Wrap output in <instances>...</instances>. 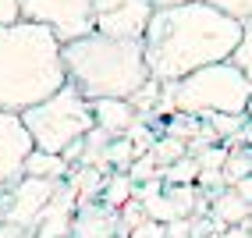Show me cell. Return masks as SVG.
I'll list each match as a JSON object with an SVG mask.
<instances>
[{
	"label": "cell",
	"instance_id": "ac0fdd59",
	"mask_svg": "<svg viewBox=\"0 0 252 238\" xmlns=\"http://www.w3.org/2000/svg\"><path fill=\"white\" fill-rule=\"evenodd\" d=\"M149 153H153L157 167H171V164H178L181 157H189V146H185L181 139H171V135H160Z\"/></svg>",
	"mask_w": 252,
	"mask_h": 238
},
{
	"label": "cell",
	"instance_id": "83f0119b",
	"mask_svg": "<svg viewBox=\"0 0 252 238\" xmlns=\"http://www.w3.org/2000/svg\"><path fill=\"white\" fill-rule=\"evenodd\" d=\"M234 192H238V196L249 203V206H252V174H249L245 181H238V185H234Z\"/></svg>",
	"mask_w": 252,
	"mask_h": 238
},
{
	"label": "cell",
	"instance_id": "5b68a950",
	"mask_svg": "<svg viewBox=\"0 0 252 238\" xmlns=\"http://www.w3.org/2000/svg\"><path fill=\"white\" fill-rule=\"evenodd\" d=\"M22 121H25L29 135H32V142H36V149L57 153L61 157L71 142L86 139V135L96 128V114H93V100L78 86L64 82L50 100L29 107L22 114Z\"/></svg>",
	"mask_w": 252,
	"mask_h": 238
},
{
	"label": "cell",
	"instance_id": "d6986e66",
	"mask_svg": "<svg viewBox=\"0 0 252 238\" xmlns=\"http://www.w3.org/2000/svg\"><path fill=\"white\" fill-rule=\"evenodd\" d=\"M160 178H163L167 185H195V178H199V160H195V157H181V160L171 164V167H160Z\"/></svg>",
	"mask_w": 252,
	"mask_h": 238
},
{
	"label": "cell",
	"instance_id": "8992f818",
	"mask_svg": "<svg viewBox=\"0 0 252 238\" xmlns=\"http://www.w3.org/2000/svg\"><path fill=\"white\" fill-rule=\"evenodd\" d=\"M18 18L46 25L61 43H75L96 32L93 0H18Z\"/></svg>",
	"mask_w": 252,
	"mask_h": 238
},
{
	"label": "cell",
	"instance_id": "4fadbf2b",
	"mask_svg": "<svg viewBox=\"0 0 252 238\" xmlns=\"http://www.w3.org/2000/svg\"><path fill=\"white\" fill-rule=\"evenodd\" d=\"M99 199H103L107 210L117 213L121 206H128V203L135 199V181H131L125 171H110V174H107V185H103V196H99Z\"/></svg>",
	"mask_w": 252,
	"mask_h": 238
},
{
	"label": "cell",
	"instance_id": "cb8c5ba5",
	"mask_svg": "<svg viewBox=\"0 0 252 238\" xmlns=\"http://www.w3.org/2000/svg\"><path fill=\"white\" fill-rule=\"evenodd\" d=\"M128 238H167V224H160V220H149V217H146Z\"/></svg>",
	"mask_w": 252,
	"mask_h": 238
},
{
	"label": "cell",
	"instance_id": "52a82bcc",
	"mask_svg": "<svg viewBox=\"0 0 252 238\" xmlns=\"http://www.w3.org/2000/svg\"><path fill=\"white\" fill-rule=\"evenodd\" d=\"M64 181L54 178H22L14 181L11 189L0 192V224H11V228H22L29 235H36V228L43 224V213L50 206V199L57 196Z\"/></svg>",
	"mask_w": 252,
	"mask_h": 238
},
{
	"label": "cell",
	"instance_id": "484cf974",
	"mask_svg": "<svg viewBox=\"0 0 252 238\" xmlns=\"http://www.w3.org/2000/svg\"><path fill=\"white\" fill-rule=\"evenodd\" d=\"M0 22H18V0H0Z\"/></svg>",
	"mask_w": 252,
	"mask_h": 238
},
{
	"label": "cell",
	"instance_id": "f546056e",
	"mask_svg": "<svg viewBox=\"0 0 252 238\" xmlns=\"http://www.w3.org/2000/svg\"><path fill=\"white\" fill-rule=\"evenodd\" d=\"M178 4H192V0H153V7H178Z\"/></svg>",
	"mask_w": 252,
	"mask_h": 238
},
{
	"label": "cell",
	"instance_id": "ba28073f",
	"mask_svg": "<svg viewBox=\"0 0 252 238\" xmlns=\"http://www.w3.org/2000/svg\"><path fill=\"white\" fill-rule=\"evenodd\" d=\"M153 0H93V22L99 36L110 39H139L153 18Z\"/></svg>",
	"mask_w": 252,
	"mask_h": 238
},
{
	"label": "cell",
	"instance_id": "d4e9b609",
	"mask_svg": "<svg viewBox=\"0 0 252 238\" xmlns=\"http://www.w3.org/2000/svg\"><path fill=\"white\" fill-rule=\"evenodd\" d=\"M167 238H192V217H178L167 224Z\"/></svg>",
	"mask_w": 252,
	"mask_h": 238
},
{
	"label": "cell",
	"instance_id": "3957f363",
	"mask_svg": "<svg viewBox=\"0 0 252 238\" xmlns=\"http://www.w3.org/2000/svg\"><path fill=\"white\" fill-rule=\"evenodd\" d=\"M64 71L89 100H128L142 82H149L142 43L110 39L99 32L64 43Z\"/></svg>",
	"mask_w": 252,
	"mask_h": 238
},
{
	"label": "cell",
	"instance_id": "30bf717a",
	"mask_svg": "<svg viewBox=\"0 0 252 238\" xmlns=\"http://www.w3.org/2000/svg\"><path fill=\"white\" fill-rule=\"evenodd\" d=\"M93 114H96V128H103L110 139H125L131 125L139 121V110L128 100H93Z\"/></svg>",
	"mask_w": 252,
	"mask_h": 238
},
{
	"label": "cell",
	"instance_id": "44dd1931",
	"mask_svg": "<svg viewBox=\"0 0 252 238\" xmlns=\"http://www.w3.org/2000/svg\"><path fill=\"white\" fill-rule=\"evenodd\" d=\"M128 178L135 181V185L160 178V167H157V160H153V153H146V157H135V164L128 167Z\"/></svg>",
	"mask_w": 252,
	"mask_h": 238
},
{
	"label": "cell",
	"instance_id": "7402d4cb",
	"mask_svg": "<svg viewBox=\"0 0 252 238\" xmlns=\"http://www.w3.org/2000/svg\"><path fill=\"white\" fill-rule=\"evenodd\" d=\"M227 146H206L203 153H195L199 160V171H224V160H227Z\"/></svg>",
	"mask_w": 252,
	"mask_h": 238
},
{
	"label": "cell",
	"instance_id": "7c38bea8",
	"mask_svg": "<svg viewBox=\"0 0 252 238\" xmlns=\"http://www.w3.org/2000/svg\"><path fill=\"white\" fill-rule=\"evenodd\" d=\"M71 171H75V167L64 160V157H57V153H43V149H36V153L25 160V174H29V178H54V181H64Z\"/></svg>",
	"mask_w": 252,
	"mask_h": 238
},
{
	"label": "cell",
	"instance_id": "9c48e42d",
	"mask_svg": "<svg viewBox=\"0 0 252 238\" xmlns=\"http://www.w3.org/2000/svg\"><path fill=\"white\" fill-rule=\"evenodd\" d=\"M36 153V142L22 121V114L0 110V192L25 178V160Z\"/></svg>",
	"mask_w": 252,
	"mask_h": 238
},
{
	"label": "cell",
	"instance_id": "5bb4252c",
	"mask_svg": "<svg viewBox=\"0 0 252 238\" xmlns=\"http://www.w3.org/2000/svg\"><path fill=\"white\" fill-rule=\"evenodd\" d=\"M203 128H206V121H203V117H192V114H174V117L163 121V135L181 139L185 146H189L195 135H203Z\"/></svg>",
	"mask_w": 252,
	"mask_h": 238
},
{
	"label": "cell",
	"instance_id": "9a60e30c",
	"mask_svg": "<svg viewBox=\"0 0 252 238\" xmlns=\"http://www.w3.org/2000/svg\"><path fill=\"white\" fill-rule=\"evenodd\" d=\"M252 174V146L249 149H231L227 153V160H224V181H227V189H234L238 181H245Z\"/></svg>",
	"mask_w": 252,
	"mask_h": 238
},
{
	"label": "cell",
	"instance_id": "e0dca14e",
	"mask_svg": "<svg viewBox=\"0 0 252 238\" xmlns=\"http://www.w3.org/2000/svg\"><path fill=\"white\" fill-rule=\"evenodd\" d=\"M135 157H139L135 142H131L128 135L125 139H110V146H107V171H125L128 174V167L135 164Z\"/></svg>",
	"mask_w": 252,
	"mask_h": 238
},
{
	"label": "cell",
	"instance_id": "4dcf8cb0",
	"mask_svg": "<svg viewBox=\"0 0 252 238\" xmlns=\"http://www.w3.org/2000/svg\"><path fill=\"white\" fill-rule=\"evenodd\" d=\"M249 128H252V110H249Z\"/></svg>",
	"mask_w": 252,
	"mask_h": 238
},
{
	"label": "cell",
	"instance_id": "f1b7e54d",
	"mask_svg": "<svg viewBox=\"0 0 252 238\" xmlns=\"http://www.w3.org/2000/svg\"><path fill=\"white\" fill-rule=\"evenodd\" d=\"M0 238H32L29 231H22V228H11V224H0Z\"/></svg>",
	"mask_w": 252,
	"mask_h": 238
},
{
	"label": "cell",
	"instance_id": "603a6c76",
	"mask_svg": "<svg viewBox=\"0 0 252 238\" xmlns=\"http://www.w3.org/2000/svg\"><path fill=\"white\" fill-rule=\"evenodd\" d=\"M210 7H217V11H224V14H231L234 22H249L252 18V0H206Z\"/></svg>",
	"mask_w": 252,
	"mask_h": 238
},
{
	"label": "cell",
	"instance_id": "8fae6325",
	"mask_svg": "<svg viewBox=\"0 0 252 238\" xmlns=\"http://www.w3.org/2000/svg\"><path fill=\"white\" fill-rule=\"evenodd\" d=\"M210 217L217 220V224H224V228H238V224H245V220L252 217V206H249V203L234 192V189H224L220 196L213 199Z\"/></svg>",
	"mask_w": 252,
	"mask_h": 238
},
{
	"label": "cell",
	"instance_id": "2e32d148",
	"mask_svg": "<svg viewBox=\"0 0 252 238\" xmlns=\"http://www.w3.org/2000/svg\"><path fill=\"white\" fill-rule=\"evenodd\" d=\"M160 96H163V86L157 78H149V82H142V86L128 96V103L139 110V117H153V110H157V103H160Z\"/></svg>",
	"mask_w": 252,
	"mask_h": 238
},
{
	"label": "cell",
	"instance_id": "ffe728a7",
	"mask_svg": "<svg viewBox=\"0 0 252 238\" xmlns=\"http://www.w3.org/2000/svg\"><path fill=\"white\" fill-rule=\"evenodd\" d=\"M231 61L238 64V71H245V78L252 82V18L242 22V43H238V50H234Z\"/></svg>",
	"mask_w": 252,
	"mask_h": 238
},
{
	"label": "cell",
	"instance_id": "4316f807",
	"mask_svg": "<svg viewBox=\"0 0 252 238\" xmlns=\"http://www.w3.org/2000/svg\"><path fill=\"white\" fill-rule=\"evenodd\" d=\"M220 238H252V224L245 220V224H238V228H227Z\"/></svg>",
	"mask_w": 252,
	"mask_h": 238
},
{
	"label": "cell",
	"instance_id": "277c9868",
	"mask_svg": "<svg viewBox=\"0 0 252 238\" xmlns=\"http://www.w3.org/2000/svg\"><path fill=\"white\" fill-rule=\"evenodd\" d=\"M174 96L178 114L192 117H210V114H231V117H249L252 110V82L245 71H238L234 61L210 64L203 71H192L189 78L167 86Z\"/></svg>",
	"mask_w": 252,
	"mask_h": 238
},
{
	"label": "cell",
	"instance_id": "7a4b0ae2",
	"mask_svg": "<svg viewBox=\"0 0 252 238\" xmlns=\"http://www.w3.org/2000/svg\"><path fill=\"white\" fill-rule=\"evenodd\" d=\"M64 82V43L36 22H0V110L25 114Z\"/></svg>",
	"mask_w": 252,
	"mask_h": 238
},
{
	"label": "cell",
	"instance_id": "6da1fadb",
	"mask_svg": "<svg viewBox=\"0 0 252 238\" xmlns=\"http://www.w3.org/2000/svg\"><path fill=\"white\" fill-rule=\"evenodd\" d=\"M238 43L242 22L210 7L206 0H192V4L153 11L142 36V54L149 78H157L160 86H174L192 71L231 61Z\"/></svg>",
	"mask_w": 252,
	"mask_h": 238
}]
</instances>
